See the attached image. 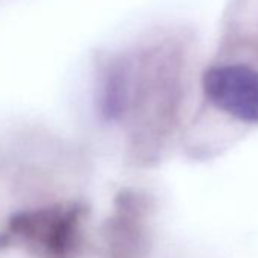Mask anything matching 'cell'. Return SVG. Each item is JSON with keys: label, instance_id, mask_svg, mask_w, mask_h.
Wrapping results in <instances>:
<instances>
[{"label": "cell", "instance_id": "cell-1", "mask_svg": "<svg viewBox=\"0 0 258 258\" xmlns=\"http://www.w3.org/2000/svg\"><path fill=\"white\" fill-rule=\"evenodd\" d=\"M208 102L234 120L258 124V67L246 61H222L202 78Z\"/></svg>", "mask_w": 258, "mask_h": 258}]
</instances>
